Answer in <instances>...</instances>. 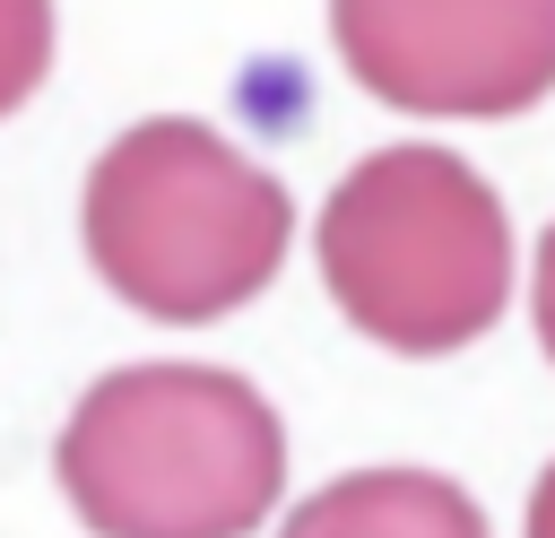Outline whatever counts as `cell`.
Wrapping results in <instances>:
<instances>
[{"mask_svg": "<svg viewBox=\"0 0 555 538\" xmlns=\"http://www.w3.org/2000/svg\"><path fill=\"white\" fill-rule=\"evenodd\" d=\"M330 43L399 113L494 121L555 95V0H330Z\"/></svg>", "mask_w": 555, "mask_h": 538, "instance_id": "obj_4", "label": "cell"}, {"mask_svg": "<svg viewBox=\"0 0 555 538\" xmlns=\"http://www.w3.org/2000/svg\"><path fill=\"white\" fill-rule=\"evenodd\" d=\"M538 338H546V356H555V226H546V243H538Z\"/></svg>", "mask_w": 555, "mask_h": 538, "instance_id": "obj_7", "label": "cell"}, {"mask_svg": "<svg viewBox=\"0 0 555 538\" xmlns=\"http://www.w3.org/2000/svg\"><path fill=\"white\" fill-rule=\"evenodd\" d=\"M278 486V408L217 364H121L61 425V495L95 538H251Z\"/></svg>", "mask_w": 555, "mask_h": 538, "instance_id": "obj_1", "label": "cell"}, {"mask_svg": "<svg viewBox=\"0 0 555 538\" xmlns=\"http://www.w3.org/2000/svg\"><path fill=\"white\" fill-rule=\"evenodd\" d=\"M295 243V200L208 121L156 113L87 174V260L156 321H217L251 304Z\"/></svg>", "mask_w": 555, "mask_h": 538, "instance_id": "obj_2", "label": "cell"}, {"mask_svg": "<svg viewBox=\"0 0 555 538\" xmlns=\"http://www.w3.org/2000/svg\"><path fill=\"white\" fill-rule=\"evenodd\" d=\"M52 69V0H0V113H17Z\"/></svg>", "mask_w": 555, "mask_h": 538, "instance_id": "obj_6", "label": "cell"}, {"mask_svg": "<svg viewBox=\"0 0 555 538\" xmlns=\"http://www.w3.org/2000/svg\"><path fill=\"white\" fill-rule=\"evenodd\" d=\"M312 243L338 312L399 356L486 338L512 295V217L451 148H373L330 191Z\"/></svg>", "mask_w": 555, "mask_h": 538, "instance_id": "obj_3", "label": "cell"}, {"mask_svg": "<svg viewBox=\"0 0 555 538\" xmlns=\"http://www.w3.org/2000/svg\"><path fill=\"white\" fill-rule=\"evenodd\" d=\"M529 538H555V469H546L538 495H529Z\"/></svg>", "mask_w": 555, "mask_h": 538, "instance_id": "obj_8", "label": "cell"}, {"mask_svg": "<svg viewBox=\"0 0 555 538\" xmlns=\"http://www.w3.org/2000/svg\"><path fill=\"white\" fill-rule=\"evenodd\" d=\"M278 538H486V512L434 469H356L295 503Z\"/></svg>", "mask_w": 555, "mask_h": 538, "instance_id": "obj_5", "label": "cell"}]
</instances>
